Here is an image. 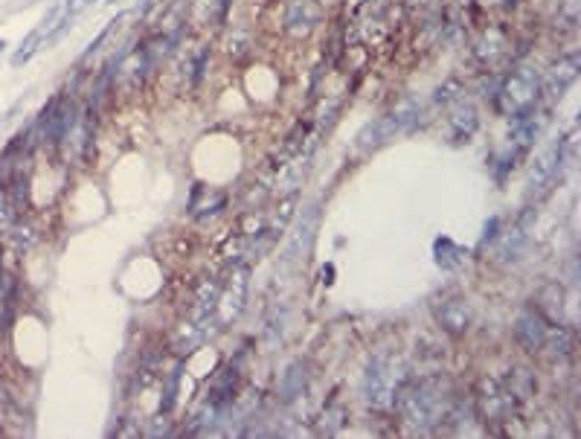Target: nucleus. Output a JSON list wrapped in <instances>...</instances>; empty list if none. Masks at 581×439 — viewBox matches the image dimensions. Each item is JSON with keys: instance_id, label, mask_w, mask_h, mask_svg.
<instances>
[{"instance_id": "f03ea898", "label": "nucleus", "mask_w": 581, "mask_h": 439, "mask_svg": "<svg viewBox=\"0 0 581 439\" xmlns=\"http://www.w3.org/2000/svg\"><path fill=\"white\" fill-rule=\"evenodd\" d=\"M404 370H396V361L393 358H375L369 364L366 370V379H364V396L366 402L384 411V407H393L396 404V396L398 390L404 387Z\"/></svg>"}, {"instance_id": "f8f14e48", "label": "nucleus", "mask_w": 581, "mask_h": 439, "mask_svg": "<svg viewBox=\"0 0 581 439\" xmlns=\"http://www.w3.org/2000/svg\"><path fill=\"white\" fill-rule=\"evenodd\" d=\"M317 18H320V12H317L314 0H291L288 15H285V29L294 35H309Z\"/></svg>"}, {"instance_id": "b1692460", "label": "nucleus", "mask_w": 581, "mask_h": 439, "mask_svg": "<svg viewBox=\"0 0 581 439\" xmlns=\"http://www.w3.org/2000/svg\"><path fill=\"white\" fill-rule=\"evenodd\" d=\"M207 61H209V47L200 50L198 59H195V67H192V88H198V85H200V79H204V73H207Z\"/></svg>"}, {"instance_id": "4468645a", "label": "nucleus", "mask_w": 581, "mask_h": 439, "mask_svg": "<svg viewBox=\"0 0 581 439\" xmlns=\"http://www.w3.org/2000/svg\"><path fill=\"white\" fill-rule=\"evenodd\" d=\"M576 76H578V56L558 59L546 73V90L553 93V97H561V93L576 82Z\"/></svg>"}, {"instance_id": "0eeeda50", "label": "nucleus", "mask_w": 581, "mask_h": 439, "mask_svg": "<svg viewBox=\"0 0 581 439\" xmlns=\"http://www.w3.org/2000/svg\"><path fill=\"white\" fill-rule=\"evenodd\" d=\"M546 332H549V323L535 306L523 309L514 320V338L526 352H541L544 341H546Z\"/></svg>"}, {"instance_id": "f257e3e1", "label": "nucleus", "mask_w": 581, "mask_h": 439, "mask_svg": "<svg viewBox=\"0 0 581 439\" xmlns=\"http://www.w3.org/2000/svg\"><path fill=\"white\" fill-rule=\"evenodd\" d=\"M393 407H398L404 422L419 427V431H430V427L451 419L453 402H451V393L442 387V381L425 379V381H404Z\"/></svg>"}, {"instance_id": "20e7f679", "label": "nucleus", "mask_w": 581, "mask_h": 439, "mask_svg": "<svg viewBox=\"0 0 581 439\" xmlns=\"http://www.w3.org/2000/svg\"><path fill=\"white\" fill-rule=\"evenodd\" d=\"M76 120H79V111L73 102H67L65 97H52V102L41 111V120H38L41 137H44V143H50L52 149H61L65 143H70Z\"/></svg>"}, {"instance_id": "bb28decb", "label": "nucleus", "mask_w": 581, "mask_h": 439, "mask_svg": "<svg viewBox=\"0 0 581 439\" xmlns=\"http://www.w3.org/2000/svg\"><path fill=\"white\" fill-rule=\"evenodd\" d=\"M6 47H9V44H6V41H4V38H0V53H4V50H6Z\"/></svg>"}, {"instance_id": "6ab92c4d", "label": "nucleus", "mask_w": 581, "mask_h": 439, "mask_svg": "<svg viewBox=\"0 0 581 439\" xmlns=\"http://www.w3.org/2000/svg\"><path fill=\"white\" fill-rule=\"evenodd\" d=\"M122 18H125V15H116L114 20H108V24H105V29H102V33H99L97 38H93L90 44H88V50H84V53H82V61H84V59H90L93 53H99V47H102L105 41H108V38L114 35V29L122 24Z\"/></svg>"}, {"instance_id": "412c9836", "label": "nucleus", "mask_w": 581, "mask_h": 439, "mask_svg": "<svg viewBox=\"0 0 581 439\" xmlns=\"http://www.w3.org/2000/svg\"><path fill=\"white\" fill-rule=\"evenodd\" d=\"M9 236H12V242H15L18 247H24V250H29V247L38 242V239H35V230L29 227V224H20V222H15L12 227H9Z\"/></svg>"}, {"instance_id": "dca6fc26", "label": "nucleus", "mask_w": 581, "mask_h": 439, "mask_svg": "<svg viewBox=\"0 0 581 439\" xmlns=\"http://www.w3.org/2000/svg\"><path fill=\"white\" fill-rule=\"evenodd\" d=\"M305 384H309V364H302V361H294L288 370H285V375L279 379V396H282V402H294L297 396L305 390Z\"/></svg>"}, {"instance_id": "423d86ee", "label": "nucleus", "mask_w": 581, "mask_h": 439, "mask_svg": "<svg viewBox=\"0 0 581 439\" xmlns=\"http://www.w3.org/2000/svg\"><path fill=\"white\" fill-rule=\"evenodd\" d=\"M433 317H436V326L451 334V338H462L468 334L471 323H474V311H471V302L465 297H445L433 306Z\"/></svg>"}, {"instance_id": "f3484780", "label": "nucleus", "mask_w": 581, "mask_h": 439, "mask_svg": "<svg viewBox=\"0 0 581 439\" xmlns=\"http://www.w3.org/2000/svg\"><path fill=\"white\" fill-rule=\"evenodd\" d=\"M250 44H253V35H250V29L245 27H236L232 33L227 35V56L230 59H241V56H247L250 53Z\"/></svg>"}, {"instance_id": "ddd939ff", "label": "nucleus", "mask_w": 581, "mask_h": 439, "mask_svg": "<svg viewBox=\"0 0 581 439\" xmlns=\"http://www.w3.org/2000/svg\"><path fill=\"white\" fill-rule=\"evenodd\" d=\"M451 140L453 143H462V140H471L474 137V131H477V125H480V120H477V108L471 106V102H457L453 106V111H451Z\"/></svg>"}, {"instance_id": "6e6552de", "label": "nucleus", "mask_w": 581, "mask_h": 439, "mask_svg": "<svg viewBox=\"0 0 581 439\" xmlns=\"http://www.w3.org/2000/svg\"><path fill=\"white\" fill-rule=\"evenodd\" d=\"M480 399H477V407H480V413H483V419H489V422H500L506 413H509V407H512V396L509 390L500 384V381H494V379H485L480 384Z\"/></svg>"}, {"instance_id": "39448f33", "label": "nucleus", "mask_w": 581, "mask_h": 439, "mask_svg": "<svg viewBox=\"0 0 581 439\" xmlns=\"http://www.w3.org/2000/svg\"><path fill=\"white\" fill-rule=\"evenodd\" d=\"M419 114H421V106L416 99H407V102H401L398 108H393L387 114V117L381 120H375L373 125H366L364 134L357 137V143L361 145H384L389 137H396L398 131H407L410 125H416L419 122Z\"/></svg>"}, {"instance_id": "9b49d317", "label": "nucleus", "mask_w": 581, "mask_h": 439, "mask_svg": "<svg viewBox=\"0 0 581 439\" xmlns=\"http://www.w3.org/2000/svg\"><path fill=\"white\" fill-rule=\"evenodd\" d=\"M317 224H320V204H311L309 210H305V213L297 218V224H294L291 236H288V250H285V254H288V256H297L300 250L309 247Z\"/></svg>"}, {"instance_id": "a211bd4d", "label": "nucleus", "mask_w": 581, "mask_h": 439, "mask_svg": "<svg viewBox=\"0 0 581 439\" xmlns=\"http://www.w3.org/2000/svg\"><path fill=\"white\" fill-rule=\"evenodd\" d=\"M41 41H44V29L38 27V29H33V33L27 35V41H20L18 53L12 56V65H15V67H20V65H24V61H29V59H33V56H35V50H38V44H41Z\"/></svg>"}, {"instance_id": "7ed1b4c3", "label": "nucleus", "mask_w": 581, "mask_h": 439, "mask_svg": "<svg viewBox=\"0 0 581 439\" xmlns=\"http://www.w3.org/2000/svg\"><path fill=\"white\" fill-rule=\"evenodd\" d=\"M500 106L503 111L514 117V114H526L538 108V99H541V76L532 67H521L514 70L509 79L503 82L500 88Z\"/></svg>"}, {"instance_id": "a878e982", "label": "nucleus", "mask_w": 581, "mask_h": 439, "mask_svg": "<svg viewBox=\"0 0 581 439\" xmlns=\"http://www.w3.org/2000/svg\"><path fill=\"white\" fill-rule=\"evenodd\" d=\"M157 6V0H143L140 4V15H145V12H152V9Z\"/></svg>"}, {"instance_id": "2eb2a0df", "label": "nucleus", "mask_w": 581, "mask_h": 439, "mask_svg": "<svg viewBox=\"0 0 581 439\" xmlns=\"http://www.w3.org/2000/svg\"><path fill=\"white\" fill-rule=\"evenodd\" d=\"M433 256H436V265L442 270H459L465 265V256H468V250L453 242L451 236H439L436 242H433Z\"/></svg>"}, {"instance_id": "aec40b11", "label": "nucleus", "mask_w": 581, "mask_h": 439, "mask_svg": "<svg viewBox=\"0 0 581 439\" xmlns=\"http://www.w3.org/2000/svg\"><path fill=\"white\" fill-rule=\"evenodd\" d=\"M224 207H227V195H224V192H209V195H207V201H204V207H195L192 216L207 218V216L221 213V210H224Z\"/></svg>"}, {"instance_id": "9d476101", "label": "nucleus", "mask_w": 581, "mask_h": 439, "mask_svg": "<svg viewBox=\"0 0 581 439\" xmlns=\"http://www.w3.org/2000/svg\"><path fill=\"white\" fill-rule=\"evenodd\" d=\"M530 218L532 216H521L512 224V230H506L503 236H498V263H517V256L523 254L526 242H530Z\"/></svg>"}, {"instance_id": "5701e85b", "label": "nucleus", "mask_w": 581, "mask_h": 439, "mask_svg": "<svg viewBox=\"0 0 581 439\" xmlns=\"http://www.w3.org/2000/svg\"><path fill=\"white\" fill-rule=\"evenodd\" d=\"M500 216H491L489 222H485V227H483V239H480V247H485V245H491V242H498V236H500Z\"/></svg>"}, {"instance_id": "393cba45", "label": "nucleus", "mask_w": 581, "mask_h": 439, "mask_svg": "<svg viewBox=\"0 0 581 439\" xmlns=\"http://www.w3.org/2000/svg\"><path fill=\"white\" fill-rule=\"evenodd\" d=\"M90 4H97V0H67V4H65V6H61V15H65V18H73V20H76V18H79V15L84 12V9H88V6H90Z\"/></svg>"}, {"instance_id": "1a4fd4ad", "label": "nucleus", "mask_w": 581, "mask_h": 439, "mask_svg": "<svg viewBox=\"0 0 581 439\" xmlns=\"http://www.w3.org/2000/svg\"><path fill=\"white\" fill-rule=\"evenodd\" d=\"M561 161H564V143L549 145L541 158L532 163L530 181H526V190L535 195V192H541L546 184H553V177L558 175V166H561Z\"/></svg>"}, {"instance_id": "4be33fe9", "label": "nucleus", "mask_w": 581, "mask_h": 439, "mask_svg": "<svg viewBox=\"0 0 581 439\" xmlns=\"http://www.w3.org/2000/svg\"><path fill=\"white\" fill-rule=\"evenodd\" d=\"M462 93V85L457 79H448L445 85H439L436 93H433V102H442V106H448V102H453Z\"/></svg>"}]
</instances>
